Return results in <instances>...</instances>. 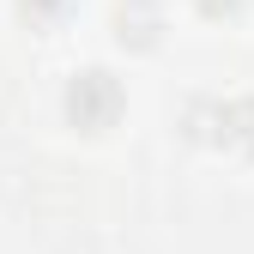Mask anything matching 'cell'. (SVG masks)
<instances>
[{
	"label": "cell",
	"mask_w": 254,
	"mask_h": 254,
	"mask_svg": "<svg viewBox=\"0 0 254 254\" xmlns=\"http://www.w3.org/2000/svg\"><path fill=\"white\" fill-rule=\"evenodd\" d=\"M61 109H67V121L79 127V133H109V127L121 121L127 109V91L109 67H85L67 79V97H61Z\"/></svg>",
	"instance_id": "1"
},
{
	"label": "cell",
	"mask_w": 254,
	"mask_h": 254,
	"mask_svg": "<svg viewBox=\"0 0 254 254\" xmlns=\"http://www.w3.org/2000/svg\"><path fill=\"white\" fill-rule=\"evenodd\" d=\"M157 30H164V6L157 0H121L115 6V37L127 49H157Z\"/></svg>",
	"instance_id": "2"
},
{
	"label": "cell",
	"mask_w": 254,
	"mask_h": 254,
	"mask_svg": "<svg viewBox=\"0 0 254 254\" xmlns=\"http://www.w3.org/2000/svg\"><path fill=\"white\" fill-rule=\"evenodd\" d=\"M212 139L230 145V151H242V157H254V97H230V103H218Z\"/></svg>",
	"instance_id": "3"
},
{
	"label": "cell",
	"mask_w": 254,
	"mask_h": 254,
	"mask_svg": "<svg viewBox=\"0 0 254 254\" xmlns=\"http://www.w3.org/2000/svg\"><path fill=\"white\" fill-rule=\"evenodd\" d=\"M18 6H24V18H61L73 0H18Z\"/></svg>",
	"instance_id": "4"
},
{
	"label": "cell",
	"mask_w": 254,
	"mask_h": 254,
	"mask_svg": "<svg viewBox=\"0 0 254 254\" xmlns=\"http://www.w3.org/2000/svg\"><path fill=\"white\" fill-rule=\"evenodd\" d=\"M194 6L206 12V18H230V12H242L248 0H194Z\"/></svg>",
	"instance_id": "5"
}]
</instances>
